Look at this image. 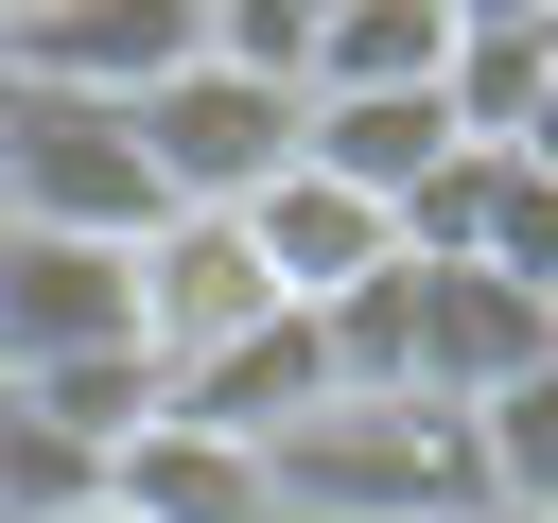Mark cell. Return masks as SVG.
I'll return each mask as SVG.
<instances>
[{
	"label": "cell",
	"instance_id": "obj_1",
	"mask_svg": "<svg viewBox=\"0 0 558 523\" xmlns=\"http://www.w3.org/2000/svg\"><path fill=\"white\" fill-rule=\"evenodd\" d=\"M122 139H140V174H157V209H262L279 174H296V87H244V70H157L140 105H122Z\"/></svg>",
	"mask_w": 558,
	"mask_h": 523
},
{
	"label": "cell",
	"instance_id": "obj_2",
	"mask_svg": "<svg viewBox=\"0 0 558 523\" xmlns=\"http://www.w3.org/2000/svg\"><path fill=\"white\" fill-rule=\"evenodd\" d=\"M279 296H262V262H244V227L227 209H157L140 244H122V349L174 384V366H209L227 331H262Z\"/></svg>",
	"mask_w": 558,
	"mask_h": 523
},
{
	"label": "cell",
	"instance_id": "obj_3",
	"mask_svg": "<svg viewBox=\"0 0 558 523\" xmlns=\"http://www.w3.org/2000/svg\"><path fill=\"white\" fill-rule=\"evenodd\" d=\"M244 262H262V296H279V314H331V296H366L401 244H384V209H366V192H331V174H279V192L244 209Z\"/></svg>",
	"mask_w": 558,
	"mask_h": 523
},
{
	"label": "cell",
	"instance_id": "obj_4",
	"mask_svg": "<svg viewBox=\"0 0 558 523\" xmlns=\"http://www.w3.org/2000/svg\"><path fill=\"white\" fill-rule=\"evenodd\" d=\"M87 349H122V262H105V244H35V227H0V384L87 366Z\"/></svg>",
	"mask_w": 558,
	"mask_h": 523
},
{
	"label": "cell",
	"instance_id": "obj_5",
	"mask_svg": "<svg viewBox=\"0 0 558 523\" xmlns=\"http://www.w3.org/2000/svg\"><path fill=\"white\" fill-rule=\"evenodd\" d=\"M436 52H453V0H314L296 105H401V87H436Z\"/></svg>",
	"mask_w": 558,
	"mask_h": 523
},
{
	"label": "cell",
	"instance_id": "obj_6",
	"mask_svg": "<svg viewBox=\"0 0 558 523\" xmlns=\"http://www.w3.org/2000/svg\"><path fill=\"white\" fill-rule=\"evenodd\" d=\"M541 105V0H453V52H436V122L471 157H506Z\"/></svg>",
	"mask_w": 558,
	"mask_h": 523
},
{
	"label": "cell",
	"instance_id": "obj_7",
	"mask_svg": "<svg viewBox=\"0 0 558 523\" xmlns=\"http://www.w3.org/2000/svg\"><path fill=\"white\" fill-rule=\"evenodd\" d=\"M105 506H122V523H262V453H227V436H192V418H140V436L105 453Z\"/></svg>",
	"mask_w": 558,
	"mask_h": 523
},
{
	"label": "cell",
	"instance_id": "obj_8",
	"mask_svg": "<svg viewBox=\"0 0 558 523\" xmlns=\"http://www.w3.org/2000/svg\"><path fill=\"white\" fill-rule=\"evenodd\" d=\"M471 506L488 523H558V366H523L506 401H471Z\"/></svg>",
	"mask_w": 558,
	"mask_h": 523
},
{
	"label": "cell",
	"instance_id": "obj_9",
	"mask_svg": "<svg viewBox=\"0 0 558 523\" xmlns=\"http://www.w3.org/2000/svg\"><path fill=\"white\" fill-rule=\"evenodd\" d=\"M0 401H17L35 436H70V453L105 471V453H122L140 418H157V366H140V349H87V366H35V384H0Z\"/></svg>",
	"mask_w": 558,
	"mask_h": 523
},
{
	"label": "cell",
	"instance_id": "obj_10",
	"mask_svg": "<svg viewBox=\"0 0 558 523\" xmlns=\"http://www.w3.org/2000/svg\"><path fill=\"white\" fill-rule=\"evenodd\" d=\"M506 157H523V174H541V192H558V87H541V105H523V139H506Z\"/></svg>",
	"mask_w": 558,
	"mask_h": 523
},
{
	"label": "cell",
	"instance_id": "obj_11",
	"mask_svg": "<svg viewBox=\"0 0 558 523\" xmlns=\"http://www.w3.org/2000/svg\"><path fill=\"white\" fill-rule=\"evenodd\" d=\"M70 523H122V506H70Z\"/></svg>",
	"mask_w": 558,
	"mask_h": 523
}]
</instances>
